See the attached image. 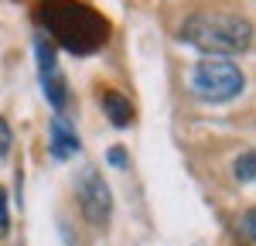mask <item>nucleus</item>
I'll use <instances>...</instances> for the list:
<instances>
[{
	"mask_svg": "<svg viewBox=\"0 0 256 246\" xmlns=\"http://www.w3.org/2000/svg\"><path fill=\"white\" fill-rule=\"evenodd\" d=\"M178 41L208 58H232L253 48V24L236 10H195L181 20Z\"/></svg>",
	"mask_w": 256,
	"mask_h": 246,
	"instance_id": "nucleus-1",
	"label": "nucleus"
},
{
	"mask_svg": "<svg viewBox=\"0 0 256 246\" xmlns=\"http://www.w3.org/2000/svg\"><path fill=\"white\" fill-rule=\"evenodd\" d=\"M41 18H44V28L52 31V38L62 41L72 52H79V55L102 48L110 38V24L79 0H44Z\"/></svg>",
	"mask_w": 256,
	"mask_h": 246,
	"instance_id": "nucleus-2",
	"label": "nucleus"
},
{
	"mask_svg": "<svg viewBox=\"0 0 256 246\" xmlns=\"http://www.w3.org/2000/svg\"><path fill=\"white\" fill-rule=\"evenodd\" d=\"M246 86V76L229 58H205L192 68V92L202 102H229Z\"/></svg>",
	"mask_w": 256,
	"mask_h": 246,
	"instance_id": "nucleus-3",
	"label": "nucleus"
},
{
	"mask_svg": "<svg viewBox=\"0 0 256 246\" xmlns=\"http://www.w3.org/2000/svg\"><path fill=\"white\" fill-rule=\"evenodd\" d=\"M76 198H79L82 216L92 226H106L110 216H113V192L106 178L99 174L96 168H86L79 178H76Z\"/></svg>",
	"mask_w": 256,
	"mask_h": 246,
	"instance_id": "nucleus-4",
	"label": "nucleus"
},
{
	"mask_svg": "<svg viewBox=\"0 0 256 246\" xmlns=\"http://www.w3.org/2000/svg\"><path fill=\"white\" fill-rule=\"evenodd\" d=\"M38 68H41V89H44V100L52 102V110H65L72 92H68V82H65V72L58 68V58H55V44L52 41H38Z\"/></svg>",
	"mask_w": 256,
	"mask_h": 246,
	"instance_id": "nucleus-5",
	"label": "nucleus"
},
{
	"mask_svg": "<svg viewBox=\"0 0 256 246\" xmlns=\"http://www.w3.org/2000/svg\"><path fill=\"white\" fill-rule=\"evenodd\" d=\"M48 147H52V154H55L58 161L79 154V137H76V130L62 120V116H55V120L48 123Z\"/></svg>",
	"mask_w": 256,
	"mask_h": 246,
	"instance_id": "nucleus-6",
	"label": "nucleus"
},
{
	"mask_svg": "<svg viewBox=\"0 0 256 246\" xmlns=\"http://www.w3.org/2000/svg\"><path fill=\"white\" fill-rule=\"evenodd\" d=\"M102 113H106V120L113 123L116 130H126L130 123H134V102L126 100L123 92L116 89H102Z\"/></svg>",
	"mask_w": 256,
	"mask_h": 246,
	"instance_id": "nucleus-7",
	"label": "nucleus"
},
{
	"mask_svg": "<svg viewBox=\"0 0 256 246\" xmlns=\"http://www.w3.org/2000/svg\"><path fill=\"white\" fill-rule=\"evenodd\" d=\"M232 174H236V182H242V184H253L256 182V150L239 154L236 164H232Z\"/></svg>",
	"mask_w": 256,
	"mask_h": 246,
	"instance_id": "nucleus-8",
	"label": "nucleus"
},
{
	"mask_svg": "<svg viewBox=\"0 0 256 246\" xmlns=\"http://www.w3.org/2000/svg\"><path fill=\"white\" fill-rule=\"evenodd\" d=\"M239 240L246 246H256V205L239 219Z\"/></svg>",
	"mask_w": 256,
	"mask_h": 246,
	"instance_id": "nucleus-9",
	"label": "nucleus"
},
{
	"mask_svg": "<svg viewBox=\"0 0 256 246\" xmlns=\"http://www.w3.org/2000/svg\"><path fill=\"white\" fill-rule=\"evenodd\" d=\"M10 144H14V134H10L7 120L0 116V158H7V154H10Z\"/></svg>",
	"mask_w": 256,
	"mask_h": 246,
	"instance_id": "nucleus-10",
	"label": "nucleus"
},
{
	"mask_svg": "<svg viewBox=\"0 0 256 246\" xmlns=\"http://www.w3.org/2000/svg\"><path fill=\"white\" fill-rule=\"evenodd\" d=\"M10 229V219H7V192L0 188V236H7Z\"/></svg>",
	"mask_w": 256,
	"mask_h": 246,
	"instance_id": "nucleus-11",
	"label": "nucleus"
},
{
	"mask_svg": "<svg viewBox=\"0 0 256 246\" xmlns=\"http://www.w3.org/2000/svg\"><path fill=\"white\" fill-rule=\"evenodd\" d=\"M110 164L113 168H126V150L123 147H110Z\"/></svg>",
	"mask_w": 256,
	"mask_h": 246,
	"instance_id": "nucleus-12",
	"label": "nucleus"
}]
</instances>
